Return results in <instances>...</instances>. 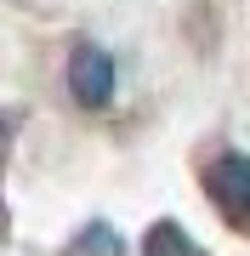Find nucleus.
I'll return each instance as SVG.
<instances>
[{"label": "nucleus", "mask_w": 250, "mask_h": 256, "mask_svg": "<svg viewBox=\"0 0 250 256\" xmlns=\"http://www.w3.org/2000/svg\"><path fill=\"white\" fill-rule=\"evenodd\" d=\"M68 92L80 108H108L114 102V63L102 46H74L68 57Z\"/></svg>", "instance_id": "2"}, {"label": "nucleus", "mask_w": 250, "mask_h": 256, "mask_svg": "<svg viewBox=\"0 0 250 256\" xmlns=\"http://www.w3.org/2000/svg\"><path fill=\"white\" fill-rule=\"evenodd\" d=\"M205 188L233 228H250V154H222L205 171Z\"/></svg>", "instance_id": "1"}, {"label": "nucleus", "mask_w": 250, "mask_h": 256, "mask_svg": "<svg viewBox=\"0 0 250 256\" xmlns=\"http://www.w3.org/2000/svg\"><path fill=\"white\" fill-rule=\"evenodd\" d=\"M68 256H120V234H114L108 222H97V228H85V234L74 239Z\"/></svg>", "instance_id": "3"}]
</instances>
